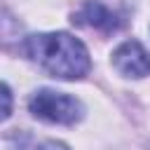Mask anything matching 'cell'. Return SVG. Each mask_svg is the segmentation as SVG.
<instances>
[{
  "instance_id": "cell-4",
  "label": "cell",
  "mask_w": 150,
  "mask_h": 150,
  "mask_svg": "<svg viewBox=\"0 0 150 150\" xmlns=\"http://www.w3.org/2000/svg\"><path fill=\"white\" fill-rule=\"evenodd\" d=\"M73 23H80V26H87L94 30H103V33H115L117 28H122V19L98 0H87L73 14Z\"/></svg>"
},
{
  "instance_id": "cell-2",
  "label": "cell",
  "mask_w": 150,
  "mask_h": 150,
  "mask_svg": "<svg viewBox=\"0 0 150 150\" xmlns=\"http://www.w3.org/2000/svg\"><path fill=\"white\" fill-rule=\"evenodd\" d=\"M28 110L35 120H42L47 124H61V127H73L84 117L82 101L56 89L33 91L28 98Z\"/></svg>"
},
{
  "instance_id": "cell-6",
  "label": "cell",
  "mask_w": 150,
  "mask_h": 150,
  "mask_svg": "<svg viewBox=\"0 0 150 150\" xmlns=\"http://www.w3.org/2000/svg\"><path fill=\"white\" fill-rule=\"evenodd\" d=\"M38 150H70L66 143H61V141H45Z\"/></svg>"
},
{
  "instance_id": "cell-1",
  "label": "cell",
  "mask_w": 150,
  "mask_h": 150,
  "mask_svg": "<svg viewBox=\"0 0 150 150\" xmlns=\"http://www.w3.org/2000/svg\"><path fill=\"white\" fill-rule=\"evenodd\" d=\"M26 56L59 80H82L91 70V59L82 40L70 33H33L23 40Z\"/></svg>"
},
{
  "instance_id": "cell-5",
  "label": "cell",
  "mask_w": 150,
  "mask_h": 150,
  "mask_svg": "<svg viewBox=\"0 0 150 150\" xmlns=\"http://www.w3.org/2000/svg\"><path fill=\"white\" fill-rule=\"evenodd\" d=\"M2 98H5V110H2V117L7 120V117L12 115V91H9V87H7V84H2Z\"/></svg>"
},
{
  "instance_id": "cell-3",
  "label": "cell",
  "mask_w": 150,
  "mask_h": 150,
  "mask_svg": "<svg viewBox=\"0 0 150 150\" xmlns=\"http://www.w3.org/2000/svg\"><path fill=\"white\" fill-rule=\"evenodd\" d=\"M112 66L120 75L141 80L150 75V54L138 40H124L112 52Z\"/></svg>"
}]
</instances>
